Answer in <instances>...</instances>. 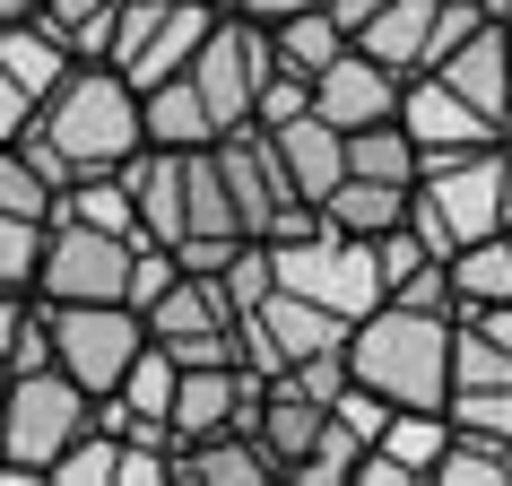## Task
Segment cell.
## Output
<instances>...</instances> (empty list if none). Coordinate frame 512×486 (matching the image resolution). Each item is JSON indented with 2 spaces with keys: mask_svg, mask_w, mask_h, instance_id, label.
Returning a JSON list of instances; mask_svg holds the SVG:
<instances>
[{
  "mask_svg": "<svg viewBox=\"0 0 512 486\" xmlns=\"http://www.w3.org/2000/svg\"><path fill=\"white\" fill-rule=\"evenodd\" d=\"M139 87L113 70V61H70L61 70V87L35 105V122L18 131V148H27L53 183H70V174H113V165L139 148Z\"/></svg>",
  "mask_w": 512,
  "mask_h": 486,
  "instance_id": "cell-1",
  "label": "cell"
},
{
  "mask_svg": "<svg viewBox=\"0 0 512 486\" xmlns=\"http://www.w3.org/2000/svg\"><path fill=\"white\" fill-rule=\"evenodd\" d=\"M348 382L382 391L391 408H443V356H452V313H417V304H391L382 296L374 313H356L348 339Z\"/></svg>",
  "mask_w": 512,
  "mask_h": 486,
  "instance_id": "cell-2",
  "label": "cell"
},
{
  "mask_svg": "<svg viewBox=\"0 0 512 486\" xmlns=\"http://www.w3.org/2000/svg\"><path fill=\"white\" fill-rule=\"evenodd\" d=\"M495 226H512V148L504 139L417 165V183H408V235L426 252H460V243L495 235Z\"/></svg>",
  "mask_w": 512,
  "mask_h": 486,
  "instance_id": "cell-3",
  "label": "cell"
},
{
  "mask_svg": "<svg viewBox=\"0 0 512 486\" xmlns=\"http://www.w3.org/2000/svg\"><path fill=\"white\" fill-rule=\"evenodd\" d=\"M87 417L96 400L61 365H18L0 382V478H44L70 452V434H87Z\"/></svg>",
  "mask_w": 512,
  "mask_h": 486,
  "instance_id": "cell-4",
  "label": "cell"
},
{
  "mask_svg": "<svg viewBox=\"0 0 512 486\" xmlns=\"http://www.w3.org/2000/svg\"><path fill=\"white\" fill-rule=\"evenodd\" d=\"M270 270L287 296L322 304L330 322H356L382 304V261L365 235H339V226H304V235H278L270 243Z\"/></svg>",
  "mask_w": 512,
  "mask_h": 486,
  "instance_id": "cell-5",
  "label": "cell"
},
{
  "mask_svg": "<svg viewBox=\"0 0 512 486\" xmlns=\"http://www.w3.org/2000/svg\"><path fill=\"white\" fill-rule=\"evenodd\" d=\"M217 174H226V200H235V226L252 243H278V235H304V226H322V209L287 183V165H278L270 131L261 122H235V131L209 139Z\"/></svg>",
  "mask_w": 512,
  "mask_h": 486,
  "instance_id": "cell-6",
  "label": "cell"
},
{
  "mask_svg": "<svg viewBox=\"0 0 512 486\" xmlns=\"http://www.w3.org/2000/svg\"><path fill=\"white\" fill-rule=\"evenodd\" d=\"M270 70H278V53H270V27H261L252 9H217V18H209V35H200V53L183 61L191 96H200V113H209L217 131L252 122V105H261Z\"/></svg>",
  "mask_w": 512,
  "mask_h": 486,
  "instance_id": "cell-7",
  "label": "cell"
},
{
  "mask_svg": "<svg viewBox=\"0 0 512 486\" xmlns=\"http://www.w3.org/2000/svg\"><path fill=\"white\" fill-rule=\"evenodd\" d=\"M131 243L139 235H105L87 217H44L35 296L44 304H122V287H131Z\"/></svg>",
  "mask_w": 512,
  "mask_h": 486,
  "instance_id": "cell-8",
  "label": "cell"
},
{
  "mask_svg": "<svg viewBox=\"0 0 512 486\" xmlns=\"http://www.w3.org/2000/svg\"><path fill=\"white\" fill-rule=\"evenodd\" d=\"M44 330H53V365L87 400H105L113 382L131 374V356L148 348V322L131 304H44Z\"/></svg>",
  "mask_w": 512,
  "mask_h": 486,
  "instance_id": "cell-9",
  "label": "cell"
},
{
  "mask_svg": "<svg viewBox=\"0 0 512 486\" xmlns=\"http://www.w3.org/2000/svg\"><path fill=\"white\" fill-rule=\"evenodd\" d=\"M209 18H217V0H122L105 61H113L131 87H157V79H174V70L200 53Z\"/></svg>",
  "mask_w": 512,
  "mask_h": 486,
  "instance_id": "cell-10",
  "label": "cell"
},
{
  "mask_svg": "<svg viewBox=\"0 0 512 486\" xmlns=\"http://www.w3.org/2000/svg\"><path fill=\"white\" fill-rule=\"evenodd\" d=\"M148 339H157L174 365H226L235 356V304H226V287H217V270H174V287H165L148 313Z\"/></svg>",
  "mask_w": 512,
  "mask_h": 486,
  "instance_id": "cell-11",
  "label": "cell"
},
{
  "mask_svg": "<svg viewBox=\"0 0 512 486\" xmlns=\"http://www.w3.org/2000/svg\"><path fill=\"white\" fill-rule=\"evenodd\" d=\"M252 391L261 374L226 356V365H174V408H165V434L191 443V434H217V426H252Z\"/></svg>",
  "mask_w": 512,
  "mask_h": 486,
  "instance_id": "cell-12",
  "label": "cell"
},
{
  "mask_svg": "<svg viewBox=\"0 0 512 486\" xmlns=\"http://www.w3.org/2000/svg\"><path fill=\"white\" fill-rule=\"evenodd\" d=\"M61 70H70V53L35 18H9L0 27V139H18L35 122V105L61 87Z\"/></svg>",
  "mask_w": 512,
  "mask_h": 486,
  "instance_id": "cell-13",
  "label": "cell"
},
{
  "mask_svg": "<svg viewBox=\"0 0 512 486\" xmlns=\"http://www.w3.org/2000/svg\"><path fill=\"white\" fill-rule=\"evenodd\" d=\"M391 113H400V131L417 139V157H452V148H486V139H504L469 96H452V87L434 79V70L400 79V105H391Z\"/></svg>",
  "mask_w": 512,
  "mask_h": 486,
  "instance_id": "cell-14",
  "label": "cell"
},
{
  "mask_svg": "<svg viewBox=\"0 0 512 486\" xmlns=\"http://www.w3.org/2000/svg\"><path fill=\"white\" fill-rule=\"evenodd\" d=\"M434 79L452 87V96H469V105L504 131V122H512V27H504V18H478L452 53L434 61Z\"/></svg>",
  "mask_w": 512,
  "mask_h": 486,
  "instance_id": "cell-15",
  "label": "cell"
},
{
  "mask_svg": "<svg viewBox=\"0 0 512 486\" xmlns=\"http://www.w3.org/2000/svg\"><path fill=\"white\" fill-rule=\"evenodd\" d=\"M443 408H391L374 426V443L356 452V486H417L434 478V460H443Z\"/></svg>",
  "mask_w": 512,
  "mask_h": 486,
  "instance_id": "cell-16",
  "label": "cell"
},
{
  "mask_svg": "<svg viewBox=\"0 0 512 486\" xmlns=\"http://www.w3.org/2000/svg\"><path fill=\"white\" fill-rule=\"evenodd\" d=\"M391 105H400V79H391L382 61H365L356 44H348V53H330L322 70H313V113H322V122H339V131L382 122Z\"/></svg>",
  "mask_w": 512,
  "mask_h": 486,
  "instance_id": "cell-17",
  "label": "cell"
},
{
  "mask_svg": "<svg viewBox=\"0 0 512 486\" xmlns=\"http://www.w3.org/2000/svg\"><path fill=\"white\" fill-rule=\"evenodd\" d=\"M261 131H270L278 165H287V183H296L304 200H322V191L348 174V131H339V122H322L313 105L287 113V122H261Z\"/></svg>",
  "mask_w": 512,
  "mask_h": 486,
  "instance_id": "cell-18",
  "label": "cell"
},
{
  "mask_svg": "<svg viewBox=\"0 0 512 486\" xmlns=\"http://www.w3.org/2000/svg\"><path fill=\"white\" fill-rule=\"evenodd\" d=\"M261 478H278V460L261 452L252 426H217V434L174 443V486H261Z\"/></svg>",
  "mask_w": 512,
  "mask_h": 486,
  "instance_id": "cell-19",
  "label": "cell"
},
{
  "mask_svg": "<svg viewBox=\"0 0 512 486\" xmlns=\"http://www.w3.org/2000/svg\"><path fill=\"white\" fill-rule=\"evenodd\" d=\"M322 209V226H339V235H391V226H408V183H374V174H339V183L313 200Z\"/></svg>",
  "mask_w": 512,
  "mask_h": 486,
  "instance_id": "cell-20",
  "label": "cell"
},
{
  "mask_svg": "<svg viewBox=\"0 0 512 486\" xmlns=\"http://www.w3.org/2000/svg\"><path fill=\"white\" fill-rule=\"evenodd\" d=\"M270 27V53L278 70H322L330 53H348V18H339V0H313V9H287V18H261Z\"/></svg>",
  "mask_w": 512,
  "mask_h": 486,
  "instance_id": "cell-21",
  "label": "cell"
},
{
  "mask_svg": "<svg viewBox=\"0 0 512 486\" xmlns=\"http://www.w3.org/2000/svg\"><path fill=\"white\" fill-rule=\"evenodd\" d=\"M139 131L157 139V148H209V139H217V122L200 113V96H191V79L174 70V79L139 87Z\"/></svg>",
  "mask_w": 512,
  "mask_h": 486,
  "instance_id": "cell-22",
  "label": "cell"
},
{
  "mask_svg": "<svg viewBox=\"0 0 512 486\" xmlns=\"http://www.w3.org/2000/svg\"><path fill=\"white\" fill-rule=\"evenodd\" d=\"M443 270H452V313L460 304H512V235L495 226V235L460 243V252H443Z\"/></svg>",
  "mask_w": 512,
  "mask_h": 486,
  "instance_id": "cell-23",
  "label": "cell"
},
{
  "mask_svg": "<svg viewBox=\"0 0 512 486\" xmlns=\"http://www.w3.org/2000/svg\"><path fill=\"white\" fill-rule=\"evenodd\" d=\"M113 18H122V0H35V27L53 35L70 61H105Z\"/></svg>",
  "mask_w": 512,
  "mask_h": 486,
  "instance_id": "cell-24",
  "label": "cell"
},
{
  "mask_svg": "<svg viewBox=\"0 0 512 486\" xmlns=\"http://www.w3.org/2000/svg\"><path fill=\"white\" fill-rule=\"evenodd\" d=\"M417 139L400 131V113H382V122H356L348 131V174H374V183H417Z\"/></svg>",
  "mask_w": 512,
  "mask_h": 486,
  "instance_id": "cell-25",
  "label": "cell"
},
{
  "mask_svg": "<svg viewBox=\"0 0 512 486\" xmlns=\"http://www.w3.org/2000/svg\"><path fill=\"white\" fill-rule=\"evenodd\" d=\"M434 486H512V434H443Z\"/></svg>",
  "mask_w": 512,
  "mask_h": 486,
  "instance_id": "cell-26",
  "label": "cell"
},
{
  "mask_svg": "<svg viewBox=\"0 0 512 486\" xmlns=\"http://www.w3.org/2000/svg\"><path fill=\"white\" fill-rule=\"evenodd\" d=\"M113 469H122V434L87 417V434H70V452H61L44 478L53 486H113Z\"/></svg>",
  "mask_w": 512,
  "mask_h": 486,
  "instance_id": "cell-27",
  "label": "cell"
},
{
  "mask_svg": "<svg viewBox=\"0 0 512 486\" xmlns=\"http://www.w3.org/2000/svg\"><path fill=\"white\" fill-rule=\"evenodd\" d=\"M53 174L18 148V139H0V209H18V217H53Z\"/></svg>",
  "mask_w": 512,
  "mask_h": 486,
  "instance_id": "cell-28",
  "label": "cell"
},
{
  "mask_svg": "<svg viewBox=\"0 0 512 486\" xmlns=\"http://www.w3.org/2000/svg\"><path fill=\"white\" fill-rule=\"evenodd\" d=\"M443 426H460V434H512V382H495V391H443Z\"/></svg>",
  "mask_w": 512,
  "mask_h": 486,
  "instance_id": "cell-29",
  "label": "cell"
},
{
  "mask_svg": "<svg viewBox=\"0 0 512 486\" xmlns=\"http://www.w3.org/2000/svg\"><path fill=\"white\" fill-rule=\"evenodd\" d=\"M35 252H44V217L0 209V287H35Z\"/></svg>",
  "mask_w": 512,
  "mask_h": 486,
  "instance_id": "cell-30",
  "label": "cell"
},
{
  "mask_svg": "<svg viewBox=\"0 0 512 486\" xmlns=\"http://www.w3.org/2000/svg\"><path fill=\"white\" fill-rule=\"evenodd\" d=\"M9 18H35V0H0V27H9Z\"/></svg>",
  "mask_w": 512,
  "mask_h": 486,
  "instance_id": "cell-31",
  "label": "cell"
},
{
  "mask_svg": "<svg viewBox=\"0 0 512 486\" xmlns=\"http://www.w3.org/2000/svg\"><path fill=\"white\" fill-rule=\"evenodd\" d=\"M478 9H495V18H504V0H478Z\"/></svg>",
  "mask_w": 512,
  "mask_h": 486,
  "instance_id": "cell-32",
  "label": "cell"
},
{
  "mask_svg": "<svg viewBox=\"0 0 512 486\" xmlns=\"http://www.w3.org/2000/svg\"><path fill=\"white\" fill-rule=\"evenodd\" d=\"M0 382H9V356H0Z\"/></svg>",
  "mask_w": 512,
  "mask_h": 486,
  "instance_id": "cell-33",
  "label": "cell"
},
{
  "mask_svg": "<svg viewBox=\"0 0 512 486\" xmlns=\"http://www.w3.org/2000/svg\"><path fill=\"white\" fill-rule=\"evenodd\" d=\"M217 9H235V0H217Z\"/></svg>",
  "mask_w": 512,
  "mask_h": 486,
  "instance_id": "cell-34",
  "label": "cell"
},
{
  "mask_svg": "<svg viewBox=\"0 0 512 486\" xmlns=\"http://www.w3.org/2000/svg\"><path fill=\"white\" fill-rule=\"evenodd\" d=\"M348 9H365V0H348Z\"/></svg>",
  "mask_w": 512,
  "mask_h": 486,
  "instance_id": "cell-35",
  "label": "cell"
},
{
  "mask_svg": "<svg viewBox=\"0 0 512 486\" xmlns=\"http://www.w3.org/2000/svg\"><path fill=\"white\" fill-rule=\"evenodd\" d=\"M504 18H512V0H504Z\"/></svg>",
  "mask_w": 512,
  "mask_h": 486,
  "instance_id": "cell-36",
  "label": "cell"
}]
</instances>
